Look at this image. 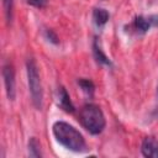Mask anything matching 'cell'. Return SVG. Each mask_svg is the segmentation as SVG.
Wrapping results in <instances>:
<instances>
[{
  "mask_svg": "<svg viewBox=\"0 0 158 158\" xmlns=\"http://www.w3.org/2000/svg\"><path fill=\"white\" fill-rule=\"evenodd\" d=\"M57 102H58V106L68 114H73L75 111V106L72 102L70 96L64 86H59L57 90Z\"/></svg>",
  "mask_w": 158,
  "mask_h": 158,
  "instance_id": "obj_5",
  "label": "cell"
},
{
  "mask_svg": "<svg viewBox=\"0 0 158 158\" xmlns=\"http://www.w3.org/2000/svg\"><path fill=\"white\" fill-rule=\"evenodd\" d=\"M28 156L30 157H42V152H41V144L37 141L36 137H31L28 139Z\"/></svg>",
  "mask_w": 158,
  "mask_h": 158,
  "instance_id": "obj_10",
  "label": "cell"
},
{
  "mask_svg": "<svg viewBox=\"0 0 158 158\" xmlns=\"http://www.w3.org/2000/svg\"><path fill=\"white\" fill-rule=\"evenodd\" d=\"M149 21L152 23V26L154 27H158V15H149Z\"/></svg>",
  "mask_w": 158,
  "mask_h": 158,
  "instance_id": "obj_14",
  "label": "cell"
},
{
  "mask_svg": "<svg viewBox=\"0 0 158 158\" xmlns=\"http://www.w3.org/2000/svg\"><path fill=\"white\" fill-rule=\"evenodd\" d=\"M78 85L81 88V90L86 95L93 96L94 90H95V85H94V83L90 79H88V78H79L78 79Z\"/></svg>",
  "mask_w": 158,
  "mask_h": 158,
  "instance_id": "obj_11",
  "label": "cell"
},
{
  "mask_svg": "<svg viewBox=\"0 0 158 158\" xmlns=\"http://www.w3.org/2000/svg\"><path fill=\"white\" fill-rule=\"evenodd\" d=\"M132 27L133 30L137 32V33H146L151 27H152V23L149 21V17L148 16H136L135 20H133V23H132Z\"/></svg>",
  "mask_w": 158,
  "mask_h": 158,
  "instance_id": "obj_8",
  "label": "cell"
},
{
  "mask_svg": "<svg viewBox=\"0 0 158 158\" xmlns=\"http://www.w3.org/2000/svg\"><path fill=\"white\" fill-rule=\"evenodd\" d=\"M2 78H4L7 99L14 101L16 98V81H15V69L11 63H6L2 65Z\"/></svg>",
  "mask_w": 158,
  "mask_h": 158,
  "instance_id": "obj_4",
  "label": "cell"
},
{
  "mask_svg": "<svg viewBox=\"0 0 158 158\" xmlns=\"http://www.w3.org/2000/svg\"><path fill=\"white\" fill-rule=\"evenodd\" d=\"M27 4H30L37 9H43L47 6L48 0H27Z\"/></svg>",
  "mask_w": 158,
  "mask_h": 158,
  "instance_id": "obj_13",
  "label": "cell"
},
{
  "mask_svg": "<svg viewBox=\"0 0 158 158\" xmlns=\"http://www.w3.org/2000/svg\"><path fill=\"white\" fill-rule=\"evenodd\" d=\"M157 95H158V86H157Z\"/></svg>",
  "mask_w": 158,
  "mask_h": 158,
  "instance_id": "obj_15",
  "label": "cell"
},
{
  "mask_svg": "<svg viewBox=\"0 0 158 158\" xmlns=\"http://www.w3.org/2000/svg\"><path fill=\"white\" fill-rule=\"evenodd\" d=\"M141 153L147 158H158V141L154 137H146L141 144Z\"/></svg>",
  "mask_w": 158,
  "mask_h": 158,
  "instance_id": "obj_6",
  "label": "cell"
},
{
  "mask_svg": "<svg viewBox=\"0 0 158 158\" xmlns=\"http://www.w3.org/2000/svg\"><path fill=\"white\" fill-rule=\"evenodd\" d=\"M93 54H94V58L96 59L98 63H100V64H102V65L111 67L112 63H111L110 58H109V57L104 53V51L101 49L98 38H94V41H93Z\"/></svg>",
  "mask_w": 158,
  "mask_h": 158,
  "instance_id": "obj_7",
  "label": "cell"
},
{
  "mask_svg": "<svg viewBox=\"0 0 158 158\" xmlns=\"http://www.w3.org/2000/svg\"><path fill=\"white\" fill-rule=\"evenodd\" d=\"M110 19V14L106 9L102 7H95L93 11V21L96 27H102L106 25V22Z\"/></svg>",
  "mask_w": 158,
  "mask_h": 158,
  "instance_id": "obj_9",
  "label": "cell"
},
{
  "mask_svg": "<svg viewBox=\"0 0 158 158\" xmlns=\"http://www.w3.org/2000/svg\"><path fill=\"white\" fill-rule=\"evenodd\" d=\"M52 133L59 144L72 152L83 153L88 151L84 136L74 126L65 121H56L52 126Z\"/></svg>",
  "mask_w": 158,
  "mask_h": 158,
  "instance_id": "obj_1",
  "label": "cell"
},
{
  "mask_svg": "<svg viewBox=\"0 0 158 158\" xmlns=\"http://www.w3.org/2000/svg\"><path fill=\"white\" fill-rule=\"evenodd\" d=\"M79 122L91 135H100L106 126L105 115L95 104H85L80 109Z\"/></svg>",
  "mask_w": 158,
  "mask_h": 158,
  "instance_id": "obj_2",
  "label": "cell"
},
{
  "mask_svg": "<svg viewBox=\"0 0 158 158\" xmlns=\"http://www.w3.org/2000/svg\"><path fill=\"white\" fill-rule=\"evenodd\" d=\"M44 37H46L47 41H49L53 44H58L59 43V40H58L57 33L53 30H51V28H46L44 30Z\"/></svg>",
  "mask_w": 158,
  "mask_h": 158,
  "instance_id": "obj_12",
  "label": "cell"
},
{
  "mask_svg": "<svg viewBox=\"0 0 158 158\" xmlns=\"http://www.w3.org/2000/svg\"><path fill=\"white\" fill-rule=\"evenodd\" d=\"M26 73H27V83L28 90L31 95L32 105L36 110H42L43 106V89L41 84V78L38 73V68L36 60L33 58H28L26 62Z\"/></svg>",
  "mask_w": 158,
  "mask_h": 158,
  "instance_id": "obj_3",
  "label": "cell"
}]
</instances>
